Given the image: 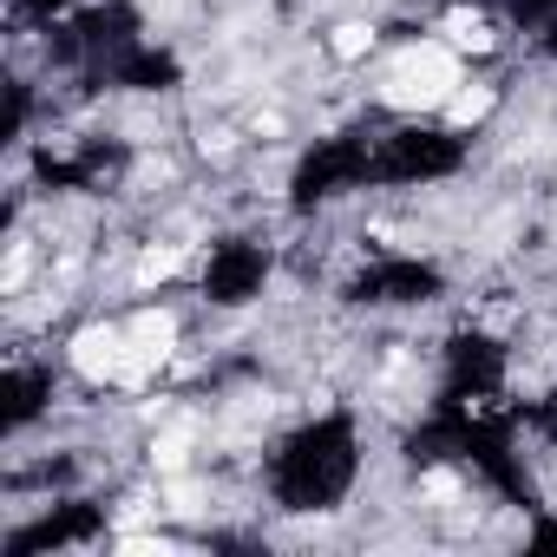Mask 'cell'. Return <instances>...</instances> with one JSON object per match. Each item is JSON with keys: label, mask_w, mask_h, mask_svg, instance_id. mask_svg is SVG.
Instances as JSON below:
<instances>
[{"label": "cell", "mask_w": 557, "mask_h": 557, "mask_svg": "<svg viewBox=\"0 0 557 557\" xmlns=\"http://www.w3.org/2000/svg\"><path fill=\"white\" fill-rule=\"evenodd\" d=\"M459 86H466V66H459V53L446 40H413L381 73V99L407 106V112H440Z\"/></svg>", "instance_id": "obj_1"}, {"label": "cell", "mask_w": 557, "mask_h": 557, "mask_svg": "<svg viewBox=\"0 0 557 557\" xmlns=\"http://www.w3.org/2000/svg\"><path fill=\"white\" fill-rule=\"evenodd\" d=\"M66 355H73V374H79V381H92V387H119V381H125V361H132V342H125V329L92 322V329L73 335Z\"/></svg>", "instance_id": "obj_2"}, {"label": "cell", "mask_w": 557, "mask_h": 557, "mask_svg": "<svg viewBox=\"0 0 557 557\" xmlns=\"http://www.w3.org/2000/svg\"><path fill=\"white\" fill-rule=\"evenodd\" d=\"M125 342H132V361H125V381H119V387H145V381L171 361V348H177V315L145 309V315L125 322Z\"/></svg>", "instance_id": "obj_3"}, {"label": "cell", "mask_w": 557, "mask_h": 557, "mask_svg": "<svg viewBox=\"0 0 557 557\" xmlns=\"http://www.w3.org/2000/svg\"><path fill=\"white\" fill-rule=\"evenodd\" d=\"M440 40H446L453 53H492V47H498L492 21H485L479 8H453V14L440 21Z\"/></svg>", "instance_id": "obj_4"}, {"label": "cell", "mask_w": 557, "mask_h": 557, "mask_svg": "<svg viewBox=\"0 0 557 557\" xmlns=\"http://www.w3.org/2000/svg\"><path fill=\"white\" fill-rule=\"evenodd\" d=\"M177 269H184V249H177V243H151V249L138 256V269H132V283H138V289H158V283H171Z\"/></svg>", "instance_id": "obj_5"}, {"label": "cell", "mask_w": 557, "mask_h": 557, "mask_svg": "<svg viewBox=\"0 0 557 557\" xmlns=\"http://www.w3.org/2000/svg\"><path fill=\"white\" fill-rule=\"evenodd\" d=\"M492 106H498V92H492V86H459L440 112H446V125H479Z\"/></svg>", "instance_id": "obj_6"}, {"label": "cell", "mask_w": 557, "mask_h": 557, "mask_svg": "<svg viewBox=\"0 0 557 557\" xmlns=\"http://www.w3.org/2000/svg\"><path fill=\"white\" fill-rule=\"evenodd\" d=\"M374 53V27L368 21H342L335 27V60H368Z\"/></svg>", "instance_id": "obj_7"}, {"label": "cell", "mask_w": 557, "mask_h": 557, "mask_svg": "<svg viewBox=\"0 0 557 557\" xmlns=\"http://www.w3.org/2000/svg\"><path fill=\"white\" fill-rule=\"evenodd\" d=\"M151 459H158L164 472H177V466L190 459V426H171V433H158V446H151Z\"/></svg>", "instance_id": "obj_8"}]
</instances>
